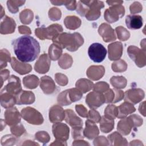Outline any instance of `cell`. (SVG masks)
Listing matches in <instances>:
<instances>
[{
	"mask_svg": "<svg viewBox=\"0 0 146 146\" xmlns=\"http://www.w3.org/2000/svg\"><path fill=\"white\" fill-rule=\"evenodd\" d=\"M12 46L17 59L24 63L34 61L40 52L39 42L29 35L22 36L13 40Z\"/></svg>",
	"mask_w": 146,
	"mask_h": 146,
	"instance_id": "6da1fadb",
	"label": "cell"
},
{
	"mask_svg": "<svg viewBox=\"0 0 146 146\" xmlns=\"http://www.w3.org/2000/svg\"><path fill=\"white\" fill-rule=\"evenodd\" d=\"M104 6L99 1H79L76 6V12L82 17H86L88 21H94L101 15L100 9Z\"/></svg>",
	"mask_w": 146,
	"mask_h": 146,
	"instance_id": "7a4b0ae2",
	"label": "cell"
},
{
	"mask_svg": "<svg viewBox=\"0 0 146 146\" xmlns=\"http://www.w3.org/2000/svg\"><path fill=\"white\" fill-rule=\"evenodd\" d=\"M52 41L62 49L66 48L70 51H76L84 43L82 36L78 33H61Z\"/></svg>",
	"mask_w": 146,
	"mask_h": 146,
	"instance_id": "3957f363",
	"label": "cell"
},
{
	"mask_svg": "<svg viewBox=\"0 0 146 146\" xmlns=\"http://www.w3.org/2000/svg\"><path fill=\"white\" fill-rule=\"evenodd\" d=\"M63 31L62 26L59 24H52L47 27H39L35 30V34L41 39H51L53 40Z\"/></svg>",
	"mask_w": 146,
	"mask_h": 146,
	"instance_id": "277c9868",
	"label": "cell"
},
{
	"mask_svg": "<svg viewBox=\"0 0 146 146\" xmlns=\"http://www.w3.org/2000/svg\"><path fill=\"white\" fill-rule=\"evenodd\" d=\"M21 114L23 119L29 123L34 125H40L43 122L42 114L34 108L27 107L21 110Z\"/></svg>",
	"mask_w": 146,
	"mask_h": 146,
	"instance_id": "5b68a950",
	"label": "cell"
},
{
	"mask_svg": "<svg viewBox=\"0 0 146 146\" xmlns=\"http://www.w3.org/2000/svg\"><path fill=\"white\" fill-rule=\"evenodd\" d=\"M90 58L95 63L102 62L106 58L107 50L104 46L99 43L91 44L88 50Z\"/></svg>",
	"mask_w": 146,
	"mask_h": 146,
	"instance_id": "8992f818",
	"label": "cell"
},
{
	"mask_svg": "<svg viewBox=\"0 0 146 146\" xmlns=\"http://www.w3.org/2000/svg\"><path fill=\"white\" fill-rule=\"evenodd\" d=\"M125 13L124 7L121 4L111 6L104 11V17L108 23H113L123 17Z\"/></svg>",
	"mask_w": 146,
	"mask_h": 146,
	"instance_id": "52a82bcc",
	"label": "cell"
},
{
	"mask_svg": "<svg viewBox=\"0 0 146 146\" xmlns=\"http://www.w3.org/2000/svg\"><path fill=\"white\" fill-rule=\"evenodd\" d=\"M127 53L131 59L139 67H143L145 66V50L140 49L135 46H130L127 48Z\"/></svg>",
	"mask_w": 146,
	"mask_h": 146,
	"instance_id": "ba28073f",
	"label": "cell"
},
{
	"mask_svg": "<svg viewBox=\"0 0 146 146\" xmlns=\"http://www.w3.org/2000/svg\"><path fill=\"white\" fill-rule=\"evenodd\" d=\"M52 131L56 140L66 142L69 138L70 129L66 124L59 122L55 123L52 125Z\"/></svg>",
	"mask_w": 146,
	"mask_h": 146,
	"instance_id": "9c48e42d",
	"label": "cell"
},
{
	"mask_svg": "<svg viewBox=\"0 0 146 146\" xmlns=\"http://www.w3.org/2000/svg\"><path fill=\"white\" fill-rule=\"evenodd\" d=\"M86 103L90 108L96 109L105 103V98L102 93L94 91L86 96Z\"/></svg>",
	"mask_w": 146,
	"mask_h": 146,
	"instance_id": "30bf717a",
	"label": "cell"
},
{
	"mask_svg": "<svg viewBox=\"0 0 146 146\" xmlns=\"http://www.w3.org/2000/svg\"><path fill=\"white\" fill-rule=\"evenodd\" d=\"M2 91L7 92L14 96H17L22 91L21 80L19 78L15 75L9 77L7 84L1 90Z\"/></svg>",
	"mask_w": 146,
	"mask_h": 146,
	"instance_id": "8fae6325",
	"label": "cell"
},
{
	"mask_svg": "<svg viewBox=\"0 0 146 146\" xmlns=\"http://www.w3.org/2000/svg\"><path fill=\"white\" fill-rule=\"evenodd\" d=\"M144 92L140 88H132L124 93L125 102L132 104H136L141 101L144 98Z\"/></svg>",
	"mask_w": 146,
	"mask_h": 146,
	"instance_id": "7c38bea8",
	"label": "cell"
},
{
	"mask_svg": "<svg viewBox=\"0 0 146 146\" xmlns=\"http://www.w3.org/2000/svg\"><path fill=\"white\" fill-rule=\"evenodd\" d=\"M4 116L5 123L11 127L19 123L21 120V115L15 107L7 109L4 113Z\"/></svg>",
	"mask_w": 146,
	"mask_h": 146,
	"instance_id": "4fadbf2b",
	"label": "cell"
},
{
	"mask_svg": "<svg viewBox=\"0 0 146 146\" xmlns=\"http://www.w3.org/2000/svg\"><path fill=\"white\" fill-rule=\"evenodd\" d=\"M98 33L106 42L114 41L116 39L114 30L106 23H103L99 26Z\"/></svg>",
	"mask_w": 146,
	"mask_h": 146,
	"instance_id": "5bb4252c",
	"label": "cell"
},
{
	"mask_svg": "<svg viewBox=\"0 0 146 146\" xmlns=\"http://www.w3.org/2000/svg\"><path fill=\"white\" fill-rule=\"evenodd\" d=\"M50 64V58H49L47 54H43L36 62L34 69L39 74H45L48 71Z\"/></svg>",
	"mask_w": 146,
	"mask_h": 146,
	"instance_id": "9a60e30c",
	"label": "cell"
},
{
	"mask_svg": "<svg viewBox=\"0 0 146 146\" xmlns=\"http://www.w3.org/2000/svg\"><path fill=\"white\" fill-rule=\"evenodd\" d=\"M133 127H136V126L132 116L131 115L128 117L123 118V119L118 122L117 129L121 134L127 135L130 133L132 128Z\"/></svg>",
	"mask_w": 146,
	"mask_h": 146,
	"instance_id": "2e32d148",
	"label": "cell"
},
{
	"mask_svg": "<svg viewBox=\"0 0 146 146\" xmlns=\"http://www.w3.org/2000/svg\"><path fill=\"white\" fill-rule=\"evenodd\" d=\"M65 118V111L59 105L52 106L49 110V120L51 123L62 121Z\"/></svg>",
	"mask_w": 146,
	"mask_h": 146,
	"instance_id": "e0dca14e",
	"label": "cell"
},
{
	"mask_svg": "<svg viewBox=\"0 0 146 146\" xmlns=\"http://www.w3.org/2000/svg\"><path fill=\"white\" fill-rule=\"evenodd\" d=\"M108 58L111 60L120 59L123 53V44L120 42H116L108 46Z\"/></svg>",
	"mask_w": 146,
	"mask_h": 146,
	"instance_id": "ac0fdd59",
	"label": "cell"
},
{
	"mask_svg": "<svg viewBox=\"0 0 146 146\" xmlns=\"http://www.w3.org/2000/svg\"><path fill=\"white\" fill-rule=\"evenodd\" d=\"M10 62L13 69L21 75L26 74L32 70V67L30 64L18 60L15 57L11 58Z\"/></svg>",
	"mask_w": 146,
	"mask_h": 146,
	"instance_id": "d6986e66",
	"label": "cell"
},
{
	"mask_svg": "<svg viewBox=\"0 0 146 146\" xmlns=\"http://www.w3.org/2000/svg\"><path fill=\"white\" fill-rule=\"evenodd\" d=\"M125 24L129 29H139L142 27L143 24V18L139 15H128L125 18Z\"/></svg>",
	"mask_w": 146,
	"mask_h": 146,
	"instance_id": "ffe728a7",
	"label": "cell"
},
{
	"mask_svg": "<svg viewBox=\"0 0 146 146\" xmlns=\"http://www.w3.org/2000/svg\"><path fill=\"white\" fill-rule=\"evenodd\" d=\"M16 23L15 21L10 17L5 16L4 18L1 19V33L2 34H11L14 32Z\"/></svg>",
	"mask_w": 146,
	"mask_h": 146,
	"instance_id": "44dd1931",
	"label": "cell"
},
{
	"mask_svg": "<svg viewBox=\"0 0 146 146\" xmlns=\"http://www.w3.org/2000/svg\"><path fill=\"white\" fill-rule=\"evenodd\" d=\"M40 87L43 92L47 95L52 94L56 88L55 82L48 76H43L40 78Z\"/></svg>",
	"mask_w": 146,
	"mask_h": 146,
	"instance_id": "7402d4cb",
	"label": "cell"
},
{
	"mask_svg": "<svg viewBox=\"0 0 146 146\" xmlns=\"http://www.w3.org/2000/svg\"><path fill=\"white\" fill-rule=\"evenodd\" d=\"M85 123L86 127L83 130L84 136L90 140L96 137L99 133V131L95 123L88 119L87 120Z\"/></svg>",
	"mask_w": 146,
	"mask_h": 146,
	"instance_id": "603a6c76",
	"label": "cell"
},
{
	"mask_svg": "<svg viewBox=\"0 0 146 146\" xmlns=\"http://www.w3.org/2000/svg\"><path fill=\"white\" fill-rule=\"evenodd\" d=\"M17 104L18 105L30 104L35 101V95L33 92L29 91L22 90L17 96H15Z\"/></svg>",
	"mask_w": 146,
	"mask_h": 146,
	"instance_id": "cb8c5ba5",
	"label": "cell"
},
{
	"mask_svg": "<svg viewBox=\"0 0 146 146\" xmlns=\"http://www.w3.org/2000/svg\"><path fill=\"white\" fill-rule=\"evenodd\" d=\"M105 73V69L103 66H91L86 72L87 76L92 80L101 79Z\"/></svg>",
	"mask_w": 146,
	"mask_h": 146,
	"instance_id": "d4e9b609",
	"label": "cell"
},
{
	"mask_svg": "<svg viewBox=\"0 0 146 146\" xmlns=\"http://www.w3.org/2000/svg\"><path fill=\"white\" fill-rule=\"evenodd\" d=\"M65 121L71 127L83 126V121L71 109H67L65 111Z\"/></svg>",
	"mask_w": 146,
	"mask_h": 146,
	"instance_id": "484cf974",
	"label": "cell"
},
{
	"mask_svg": "<svg viewBox=\"0 0 146 146\" xmlns=\"http://www.w3.org/2000/svg\"><path fill=\"white\" fill-rule=\"evenodd\" d=\"M117 117L123 119L125 117L128 115L136 111V108L132 104L125 102L117 107Z\"/></svg>",
	"mask_w": 146,
	"mask_h": 146,
	"instance_id": "4316f807",
	"label": "cell"
},
{
	"mask_svg": "<svg viewBox=\"0 0 146 146\" xmlns=\"http://www.w3.org/2000/svg\"><path fill=\"white\" fill-rule=\"evenodd\" d=\"M1 104L5 108H11L17 104L16 98L7 92L1 91Z\"/></svg>",
	"mask_w": 146,
	"mask_h": 146,
	"instance_id": "83f0119b",
	"label": "cell"
},
{
	"mask_svg": "<svg viewBox=\"0 0 146 146\" xmlns=\"http://www.w3.org/2000/svg\"><path fill=\"white\" fill-rule=\"evenodd\" d=\"M65 26L70 30H75L81 25V20L77 17L74 15L67 16L64 20Z\"/></svg>",
	"mask_w": 146,
	"mask_h": 146,
	"instance_id": "f1b7e54d",
	"label": "cell"
},
{
	"mask_svg": "<svg viewBox=\"0 0 146 146\" xmlns=\"http://www.w3.org/2000/svg\"><path fill=\"white\" fill-rule=\"evenodd\" d=\"M108 141L111 142V145H127L128 143L127 140L123 137L121 135L117 132H115L108 136Z\"/></svg>",
	"mask_w": 146,
	"mask_h": 146,
	"instance_id": "f546056e",
	"label": "cell"
},
{
	"mask_svg": "<svg viewBox=\"0 0 146 146\" xmlns=\"http://www.w3.org/2000/svg\"><path fill=\"white\" fill-rule=\"evenodd\" d=\"M76 87L78 88L83 94L90 91L94 86L93 83L87 79H80L77 80L75 84Z\"/></svg>",
	"mask_w": 146,
	"mask_h": 146,
	"instance_id": "4dcf8cb0",
	"label": "cell"
},
{
	"mask_svg": "<svg viewBox=\"0 0 146 146\" xmlns=\"http://www.w3.org/2000/svg\"><path fill=\"white\" fill-rule=\"evenodd\" d=\"M100 131L103 133H108L111 131L114 127V120L108 119L104 116L101 117L100 120Z\"/></svg>",
	"mask_w": 146,
	"mask_h": 146,
	"instance_id": "1f68e13d",
	"label": "cell"
},
{
	"mask_svg": "<svg viewBox=\"0 0 146 146\" xmlns=\"http://www.w3.org/2000/svg\"><path fill=\"white\" fill-rule=\"evenodd\" d=\"M23 83L25 87L30 89H34L37 87L39 84V79L34 75H29L24 77Z\"/></svg>",
	"mask_w": 146,
	"mask_h": 146,
	"instance_id": "d6a6232c",
	"label": "cell"
},
{
	"mask_svg": "<svg viewBox=\"0 0 146 146\" xmlns=\"http://www.w3.org/2000/svg\"><path fill=\"white\" fill-rule=\"evenodd\" d=\"M111 84L116 89L124 88L127 85V79L122 76H112L110 79Z\"/></svg>",
	"mask_w": 146,
	"mask_h": 146,
	"instance_id": "836d02e7",
	"label": "cell"
},
{
	"mask_svg": "<svg viewBox=\"0 0 146 146\" xmlns=\"http://www.w3.org/2000/svg\"><path fill=\"white\" fill-rule=\"evenodd\" d=\"M62 53V49L55 44H52L48 49V54L50 59L56 60L59 59Z\"/></svg>",
	"mask_w": 146,
	"mask_h": 146,
	"instance_id": "e575fe53",
	"label": "cell"
},
{
	"mask_svg": "<svg viewBox=\"0 0 146 146\" xmlns=\"http://www.w3.org/2000/svg\"><path fill=\"white\" fill-rule=\"evenodd\" d=\"M73 63V60L72 57L65 53L62 55L60 58L59 59L58 64L63 69H67L70 68Z\"/></svg>",
	"mask_w": 146,
	"mask_h": 146,
	"instance_id": "d590c367",
	"label": "cell"
},
{
	"mask_svg": "<svg viewBox=\"0 0 146 146\" xmlns=\"http://www.w3.org/2000/svg\"><path fill=\"white\" fill-rule=\"evenodd\" d=\"M33 13L29 9H25L23 10L19 15L21 22L23 24H30L33 21Z\"/></svg>",
	"mask_w": 146,
	"mask_h": 146,
	"instance_id": "8d00e7d4",
	"label": "cell"
},
{
	"mask_svg": "<svg viewBox=\"0 0 146 146\" xmlns=\"http://www.w3.org/2000/svg\"><path fill=\"white\" fill-rule=\"evenodd\" d=\"M117 107L113 104L108 105L104 110V116L112 119L114 120L117 115Z\"/></svg>",
	"mask_w": 146,
	"mask_h": 146,
	"instance_id": "74e56055",
	"label": "cell"
},
{
	"mask_svg": "<svg viewBox=\"0 0 146 146\" xmlns=\"http://www.w3.org/2000/svg\"><path fill=\"white\" fill-rule=\"evenodd\" d=\"M57 102L58 104L62 106H68L71 104L68 96V90H66L60 92L57 98Z\"/></svg>",
	"mask_w": 146,
	"mask_h": 146,
	"instance_id": "f35d334b",
	"label": "cell"
},
{
	"mask_svg": "<svg viewBox=\"0 0 146 146\" xmlns=\"http://www.w3.org/2000/svg\"><path fill=\"white\" fill-rule=\"evenodd\" d=\"M25 3V1H8L7 6L9 11L11 13L15 14L19 11V7L22 6Z\"/></svg>",
	"mask_w": 146,
	"mask_h": 146,
	"instance_id": "ab89813d",
	"label": "cell"
},
{
	"mask_svg": "<svg viewBox=\"0 0 146 146\" xmlns=\"http://www.w3.org/2000/svg\"><path fill=\"white\" fill-rule=\"evenodd\" d=\"M68 90V96L71 103L79 100L83 96V93L76 87L70 88Z\"/></svg>",
	"mask_w": 146,
	"mask_h": 146,
	"instance_id": "60d3db41",
	"label": "cell"
},
{
	"mask_svg": "<svg viewBox=\"0 0 146 146\" xmlns=\"http://www.w3.org/2000/svg\"><path fill=\"white\" fill-rule=\"evenodd\" d=\"M111 67L114 72H124L127 70V64L124 60L119 59V60L112 63Z\"/></svg>",
	"mask_w": 146,
	"mask_h": 146,
	"instance_id": "b9f144b4",
	"label": "cell"
},
{
	"mask_svg": "<svg viewBox=\"0 0 146 146\" xmlns=\"http://www.w3.org/2000/svg\"><path fill=\"white\" fill-rule=\"evenodd\" d=\"M115 31L117 35V38L120 40L125 41L130 36V33L124 27L118 26L115 29Z\"/></svg>",
	"mask_w": 146,
	"mask_h": 146,
	"instance_id": "7bdbcfd3",
	"label": "cell"
},
{
	"mask_svg": "<svg viewBox=\"0 0 146 146\" xmlns=\"http://www.w3.org/2000/svg\"><path fill=\"white\" fill-rule=\"evenodd\" d=\"M10 54L6 49H2L1 50V69L7 66V63L11 62Z\"/></svg>",
	"mask_w": 146,
	"mask_h": 146,
	"instance_id": "ee69618b",
	"label": "cell"
},
{
	"mask_svg": "<svg viewBox=\"0 0 146 146\" xmlns=\"http://www.w3.org/2000/svg\"><path fill=\"white\" fill-rule=\"evenodd\" d=\"M10 131L12 134L15 137H19L26 132V130L23 125L21 123H18L15 125L11 126Z\"/></svg>",
	"mask_w": 146,
	"mask_h": 146,
	"instance_id": "f6af8a7d",
	"label": "cell"
},
{
	"mask_svg": "<svg viewBox=\"0 0 146 146\" xmlns=\"http://www.w3.org/2000/svg\"><path fill=\"white\" fill-rule=\"evenodd\" d=\"M35 137L38 141L43 144L48 143L50 140L49 135L45 131H39L36 132L35 135Z\"/></svg>",
	"mask_w": 146,
	"mask_h": 146,
	"instance_id": "bcb514c9",
	"label": "cell"
},
{
	"mask_svg": "<svg viewBox=\"0 0 146 146\" xmlns=\"http://www.w3.org/2000/svg\"><path fill=\"white\" fill-rule=\"evenodd\" d=\"M72 138L75 140L83 139L84 136L83 135V131L82 127L78 126L72 127Z\"/></svg>",
	"mask_w": 146,
	"mask_h": 146,
	"instance_id": "7dc6e473",
	"label": "cell"
},
{
	"mask_svg": "<svg viewBox=\"0 0 146 146\" xmlns=\"http://www.w3.org/2000/svg\"><path fill=\"white\" fill-rule=\"evenodd\" d=\"M61 11L56 7H52L48 11V17L53 21H58L60 19L62 14Z\"/></svg>",
	"mask_w": 146,
	"mask_h": 146,
	"instance_id": "c3c4849f",
	"label": "cell"
},
{
	"mask_svg": "<svg viewBox=\"0 0 146 146\" xmlns=\"http://www.w3.org/2000/svg\"><path fill=\"white\" fill-rule=\"evenodd\" d=\"M92 88L95 91L103 93L105 92L109 89V85L106 82H100L95 84Z\"/></svg>",
	"mask_w": 146,
	"mask_h": 146,
	"instance_id": "681fc988",
	"label": "cell"
},
{
	"mask_svg": "<svg viewBox=\"0 0 146 146\" xmlns=\"http://www.w3.org/2000/svg\"><path fill=\"white\" fill-rule=\"evenodd\" d=\"M87 117L88 120L96 123L100 121L102 117L97 111L95 110V109H92L90 110L88 112V115Z\"/></svg>",
	"mask_w": 146,
	"mask_h": 146,
	"instance_id": "f907efd6",
	"label": "cell"
},
{
	"mask_svg": "<svg viewBox=\"0 0 146 146\" xmlns=\"http://www.w3.org/2000/svg\"><path fill=\"white\" fill-rule=\"evenodd\" d=\"M55 79L56 82L60 86H66L68 83L67 77L61 73H56L55 75Z\"/></svg>",
	"mask_w": 146,
	"mask_h": 146,
	"instance_id": "816d5d0a",
	"label": "cell"
},
{
	"mask_svg": "<svg viewBox=\"0 0 146 146\" xmlns=\"http://www.w3.org/2000/svg\"><path fill=\"white\" fill-rule=\"evenodd\" d=\"M104 96L105 98V103H112L115 99L114 90L109 88L107 91H106L105 92Z\"/></svg>",
	"mask_w": 146,
	"mask_h": 146,
	"instance_id": "f5cc1de1",
	"label": "cell"
},
{
	"mask_svg": "<svg viewBox=\"0 0 146 146\" xmlns=\"http://www.w3.org/2000/svg\"><path fill=\"white\" fill-rule=\"evenodd\" d=\"M142 5L139 2H134L129 7L130 12L132 14L141 12L142 11Z\"/></svg>",
	"mask_w": 146,
	"mask_h": 146,
	"instance_id": "db71d44e",
	"label": "cell"
},
{
	"mask_svg": "<svg viewBox=\"0 0 146 146\" xmlns=\"http://www.w3.org/2000/svg\"><path fill=\"white\" fill-rule=\"evenodd\" d=\"M75 109L77 113L83 117H87L88 112L87 109L82 104H77L75 106Z\"/></svg>",
	"mask_w": 146,
	"mask_h": 146,
	"instance_id": "11a10c76",
	"label": "cell"
},
{
	"mask_svg": "<svg viewBox=\"0 0 146 146\" xmlns=\"http://www.w3.org/2000/svg\"><path fill=\"white\" fill-rule=\"evenodd\" d=\"M115 91V99L113 101L112 103H116L121 100H122L124 97V93L121 91V90H118L117 89H113Z\"/></svg>",
	"mask_w": 146,
	"mask_h": 146,
	"instance_id": "9f6ffc18",
	"label": "cell"
},
{
	"mask_svg": "<svg viewBox=\"0 0 146 146\" xmlns=\"http://www.w3.org/2000/svg\"><path fill=\"white\" fill-rule=\"evenodd\" d=\"M64 5H65V6L67 9V10H71V11L75 10L76 9V6H77L76 1H66Z\"/></svg>",
	"mask_w": 146,
	"mask_h": 146,
	"instance_id": "6f0895ef",
	"label": "cell"
},
{
	"mask_svg": "<svg viewBox=\"0 0 146 146\" xmlns=\"http://www.w3.org/2000/svg\"><path fill=\"white\" fill-rule=\"evenodd\" d=\"M10 71L8 70H1V86H2L3 82L7 80L9 77Z\"/></svg>",
	"mask_w": 146,
	"mask_h": 146,
	"instance_id": "680465c9",
	"label": "cell"
},
{
	"mask_svg": "<svg viewBox=\"0 0 146 146\" xmlns=\"http://www.w3.org/2000/svg\"><path fill=\"white\" fill-rule=\"evenodd\" d=\"M18 30L20 34H26L29 35L31 34V30L29 27L25 26H20L18 27Z\"/></svg>",
	"mask_w": 146,
	"mask_h": 146,
	"instance_id": "91938a15",
	"label": "cell"
},
{
	"mask_svg": "<svg viewBox=\"0 0 146 146\" xmlns=\"http://www.w3.org/2000/svg\"><path fill=\"white\" fill-rule=\"evenodd\" d=\"M139 111L140 113H141L144 116H145V102H143L142 103L140 104Z\"/></svg>",
	"mask_w": 146,
	"mask_h": 146,
	"instance_id": "94428289",
	"label": "cell"
},
{
	"mask_svg": "<svg viewBox=\"0 0 146 146\" xmlns=\"http://www.w3.org/2000/svg\"><path fill=\"white\" fill-rule=\"evenodd\" d=\"M106 2L108 4L109 6H112L113 5H116V4H122L123 3V1H106Z\"/></svg>",
	"mask_w": 146,
	"mask_h": 146,
	"instance_id": "6125c7cd",
	"label": "cell"
}]
</instances>
